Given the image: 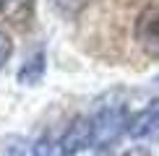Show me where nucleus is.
Returning a JSON list of instances; mask_svg holds the SVG:
<instances>
[{
    "mask_svg": "<svg viewBox=\"0 0 159 156\" xmlns=\"http://www.w3.org/2000/svg\"><path fill=\"white\" fill-rule=\"evenodd\" d=\"M133 42L151 60H159V3L146 5L133 21Z\"/></svg>",
    "mask_w": 159,
    "mask_h": 156,
    "instance_id": "f257e3e1",
    "label": "nucleus"
},
{
    "mask_svg": "<svg viewBox=\"0 0 159 156\" xmlns=\"http://www.w3.org/2000/svg\"><path fill=\"white\" fill-rule=\"evenodd\" d=\"M128 130V117H125V109L120 104H112V107H102L94 117V141L91 146L102 148L110 146V143L117 141V135Z\"/></svg>",
    "mask_w": 159,
    "mask_h": 156,
    "instance_id": "f03ea898",
    "label": "nucleus"
},
{
    "mask_svg": "<svg viewBox=\"0 0 159 156\" xmlns=\"http://www.w3.org/2000/svg\"><path fill=\"white\" fill-rule=\"evenodd\" d=\"M91 141H94V120H89V117H76L68 125V130H65L60 146H63L65 156H76L78 151H84L86 146H91Z\"/></svg>",
    "mask_w": 159,
    "mask_h": 156,
    "instance_id": "7ed1b4c3",
    "label": "nucleus"
},
{
    "mask_svg": "<svg viewBox=\"0 0 159 156\" xmlns=\"http://www.w3.org/2000/svg\"><path fill=\"white\" fill-rule=\"evenodd\" d=\"M128 133L133 135V138H146V135L159 133V99H154L138 115L130 117L128 120Z\"/></svg>",
    "mask_w": 159,
    "mask_h": 156,
    "instance_id": "20e7f679",
    "label": "nucleus"
},
{
    "mask_svg": "<svg viewBox=\"0 0 159 156\" xmlns=\"http://www.w3.org/2000/svg\"><path fill=\"white\" fill-rule=\"evenodd\" d=\"M42 73H44V55H42V52H37V55L31 57L21 70H18V81H21L24 86H34V83H39Z\"/></svg>",
    "mask_w": 159,
    "mask_h": 156,
    "instance_id": "39448f33",
    "label": "nucleus"
},
{
    "mask_svg": "<svg viewBox=\"0 0 159 156\" xmlns=\"http://www.w3.org/2000/svg\"><path fill=\"white\" fill-rule=\"evenodd\" d=\"M50 5L60 13L63 18H76L78 13L89 5V0H50Z\"/></svg>",
    "mask_w": 159,
    "mask_h": 156,
    "instance_id": "423d86ee",
    "label": "nucleus"
},
{
    "mask_svg": "<svg viewBox=\"0 0 159 156\" xmlns=\"http://www.w3.org/2000/svg\"><path fill=\"white\" fill-rule=\"evenodd\" d=\"M34 156H65V154H63L60 143H55L50 135H42V138L34 143Z\"/></svg>",
    "mask_w": 159,
    "mask_h": 156,
    "instance_id": "0eeeda50",
    "label": "nucleus"
},
{
    "mask_svg": "<svg viewBox=\"0 0 159 156\" xmlns=\"http://www.w3.org/2000/svg\"><path fill=\"white\" fill-rule=\"evenodd\" d=\"M11 52H13V42H11V37L5 34L3 29H0V68H3V65L8 63Z\"/></svg>",
    "mask_w": 159,
    "mask_h": 156,
    "instance_id": "6e6552de",
    "label": "nucleus"
}]
</instances>
